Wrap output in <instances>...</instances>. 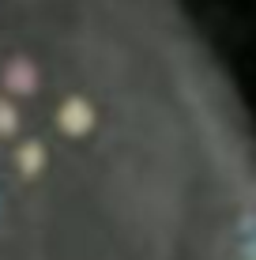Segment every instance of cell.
<instances>
[{
	"label": "cell",
	"mask_w": 256,
	"mask_h": 260,
	"mask_svg": "<svg viewBox=\"0 0 256 260\" xmlns=\"http://www.w3.org/2000/svg\"><path fill=\"white\" fill-rule=\"evenodd\" d=\"M0 260H256V143L196 60L132 72L0 46Z\"/></svg>",
	"instance_id": "cell-1"
}]
</instances>
